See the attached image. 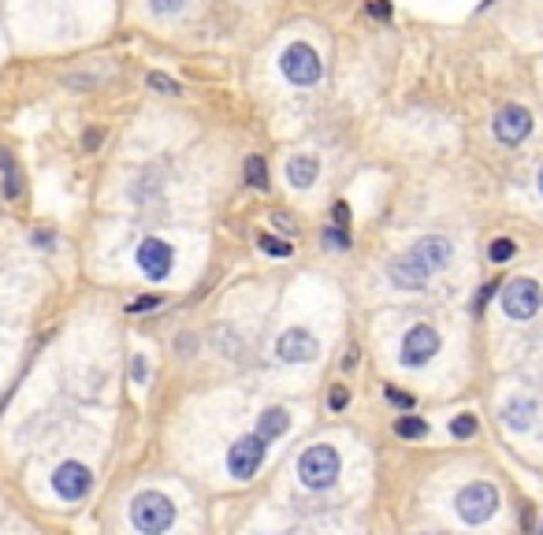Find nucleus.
<instances>
[{
	"mask_svg": "<svg viewBox=\"0 0 543 535\" xmlns=\"http://www.w3.org/2000/svg\"><path fill=\"white\" fill-rule=\"evenodd\" d=\"M131 524H134L142 535H164V531L175 524L171 498L161 494V491H142V494H134V502H131Z\"/></svg>",
	"mask_w": 543,
	"mask_h": 535,
	"instance_id": "nucleus-1",
	"label": "nucleus"
},
{
	"mask_svg": "<svg viewBox=\"0 0 543 535\" xmlns=\"http://www.w3.org/2000/svg\"><path fill=\"white\" fill-rule=\"evenodd\" d=\"M298 480L306 484L309 491H324L339 480V450L327 447V443H317L309 447L306 454L298 457Z\"/></svg>",
	"mask_w": 543,
	"mask_h": 535,
	"instance_id": "nucleus-2",
	"label": "nucleus"
},
{
	"mask_svg": "<svg viewBox=\"0 0 543 535\" xmlns=\"http://www.w3.org/2000/svg\"><path fill=\"white\" fill-rule=\"evenodd\" d=\"M495 510H499V491H495V484H488V480L465 484V487L455 494V513H458L465 524H473V528L484 524V521H492Z\"/></svg>",
	"mask_w": 543,
	"mask_h": 535,
	"instance_id": "nucleus-3",
	"label": "nucleus"
},
{
	"mask_svg": "<svg viewBox=\"0 0 543 535\" xmlns=\"http://www.w3.org/2000/svg\"><path fill=\"white\" fill-rule=\"evenodd\" d=\"M543 305V291L536 279H514L510 287H502V312L510 320H532Z\"/></svg>",
	"mask_w": 543,
	"mask_h": 535,
	"instance_id": "nucleus-4",
	"label": "nucleus"
},
{
	"mask_svg": "<svg viewBox=\"0 0 543 535\" xmlns=\"http://www.w3.org/2000/svg\"><path fill=\"white\" fill-rule=\"evenodd\" d=\"M264 450H268V438H261L257 431L253 435H243L238 443L227 450V472L235 480H253L257 476V468H261V461H264Z\"/></svg>",
	"mask_w": 543,
	"mask_h": 535,
	"instance_id": "nucleus-5",
	"label": "nucleus"
},
{
	"mask_svg": "<svg viewBox=\"0 0 543 535\" xmlns=\"http://www.w3.org/2000/svg\"><path fill=\"white\" fill-rule=\"evenodd\" d=\"M280 68L294 86H313L320 78V56L306 45V42H294L287 45V52L280 56Z\"/></svg>",
	"mask_w": 543,
	"mask_h": 535,
	"instance_id": "nucleus-6",
	"label": "nucleus"
},
{
	"mask_svg": "<svg viewBox=\"0 0 543 535\" xmlns=\"http://www.w3.org/2000/svg\"><path fill=\"white\" fill-rule=\"evenodd\" d=\"M436 354H439V335H436V327L417 324V327L406 331V338H402V364H406V368L428 364Z\"/></svg>",
	"mask_w": 543,
	"mask_h": 535,
	"instance_id": "nucleus-7",
	"label": "nucleus"
},
{
	"mask_svg": "<svg viewBox=\"0 0 543 535\" xmlns=\"http://www.w3.org/2000/svg\"><path fill=\"white\" fill-rule=\"evenodd\" d=\"M89 484H94V476H89V468L82 461H64L52 472V491L64 502H82Z\"/></svg>",
	"mask_w": 543,
	"mask_h": 535,
	"instance_id": "nucleus-8",
	"label": "nucleus"
},
{
	"mask_svg": "<svg viewBox=\"0 0 543 535\" xmlns=\"http://www.w3.org/2000/svg\"><path fill=\"white\" fill-rule=\"evenodd\" d=\"M276 354H280L287 364L317 361V354H320V342H317V335H313V331H306V327H290V331H283V335H280Z\"/></svg>",
	"mask_w": 543,
	"mask_h": 535,
	"instance_id": "nucleus-9",
	"label": "nucleus"
},
{
	"mask_svg": "<svg viewBox=\"0 0 543 535\" xmlns=\"http://www.w3.org/2000/svg\"><path fill=\"white\" fill-rule=\"evenodd\" d=\"M171 264H175V254H171V245L161 242V238H145L138 245V268L149 275V279H168L171 275Z\"/></svg>",
	"mask_w": 543,
	"mask_h": 535,
	"instance_id": "nucleus-10",
	"label": "nucleus"
},
{
	"mask_svg": "<svg viewBox=\"0 0 543 535\" xmlns=\"http://www.w3.org/2000/svg\"><path fill=\"white\" fill-rule=\"evenodd\" d=\"M529 131H532V115H529V108H521V105H506V108L495 115V138H499L502 145L525 142Z\"/></svg>",
	"mask_w": 543,
	"mask_h": 535,
	"instance_id": "nucleus-11",
	"label": "nucleus"
},
{
	"mask_svg": "<svg viewBox=\"0 0 543 535\" xmlns=\"http://www.w3.org/2000/svg\"><path fill=\"white\" fill-rule=\"evenodd\" d=\"M410 254L425 264L428 272H443L450 264V257H455V245H450L446 238H439V235H432V238H420Z\"/></svg>",
	"mask_w": 543,
	"mask_h": 535,
	"instance_id": "nucleus-12",
	"label": "nucleus"
},
{
	"mask_svg": "<svg viewBox=\"0 0 543 535\" xmlns=\"http://www.w3.org/2000/svg\"><path fill=\"white\" fill-rule=\"evenodd\" d=\"M387 275H391V282H395V287H402V291H420V287H425V282H428V268L425 264H420L413 254H406V257H399L395 264H391L387 268Z\"/></svg>",
	"mask_w": 543,
	"mask_h": 535,
	"instance_id": "nucleus-13",
	"label": "nucleus"
},
{
	"mask_svg": "<svg viewBox=\"0 0 543 535\" xmlns=\"http://www.w3.org/2000/svg\"><path fill=\"white\" fill-rule=\"evenodd\" d=\"M532 417H536V401H532V398H510V401L502 405V424L514 428V431L529 428Z\"/></svg>",
	"mask_w": 543,
	"mask_h": 535,
	"instance_id": "nucleus-14",
	"label": "nucleus"
},
{
	"mask_svg": "<svg viewBox=\"0 0 543 535\" xmlns=\"http://www.w3.org/2000/svg\"><path fill=\"white\" fill-rule=\"evenodd\" d=\"M287 179H290V186H298V190H306V186L317 182V161H313V156H290V161H287Z\"/></svg>",
	"mask_w": 543,
	"mask_h": 535,
	"instance_id": "nucleus-15",
	"label": "nucleus"
},
{
	"mask_svg": "<svg viewBox=\"0 0 543 535\" xmlns=\"http://www.w3.org/2000/svg\"><path fill=\"white\" fill-rule=\"evenodd\" d=\"M290 428V413H287V409H264V413H261V424H257V435L261 438H268V443H272V438H280L283 431Z\"/></svg>",
	"mask_w": 543,
	"mask_h": 535,
	"instance_id": "nucleus-16",
	"label": "nucleus"
},
{
	"mask_svg": "<svg viewBox=\"0 0 543 535\" xmlns=\"http://www.w3.org/2000/svg\"><path fill=\"white\" fill-rule=\"evenodd\" d=\"M395 431H399V438H425L428 435V420H420V417H399V424H395Z\"/></svg>",
	"mask_w": 543,
	"mask_h": 535,
	"instance_id": "nucleus-17",
	"label": "nucleus"
},
{
	"mask_svg": "<svg viewBox=\"0 0 543 535\" xmlns=\"http://www.w3.org/2000/svg\"><path fill=\"white\" fill-rule=\"evenodd\" d=\"M246 179H250V186H257V190L268 186V164L261 161V156H250L246 161Z\"/></svg>",
	"mask_w": 543,
	"mask_h": 535,
	"instance_id": "nucleus-18",
	"label": "nucleus"
},
{
	"mask_svg": "<svg viewBox=\"0 0 543 535\" xmlns=\"http://www.w3.org/2000/svg\"><path fill=\"white\" fill-rule=\"evenodd\" d=\"M0 190H5L8 201H19V198H23V171H19V168H8V171H5V182H0Z\"/></svg>",
	"mask_w": 543,
	"mask_h": 535,
	"instance_id": "nucleus-19",
	"label": "nucleus"
},
{
	"mask_svg": "<svg viewBox=\"0 0 543 535\" xmlns=\"http://www.w3.org/2000/svg\"><path fill=\"white\" fill-rule=\"evenodd\" d=\"M257 245L268 257H290V242H280L276 235H257Z\"/></svg>",
	"mask_w": 543,
	"mask_h": 535,
	"instance_id": "nucleus-20",
	"label": "nucleus"
},
{
	"mask_svg": "<svg viewBox=\"0 0 543 535\" xmlns=\"http://www.w3.org/2000/svg\"><path fill=\"white\" fill-rule=\"evenodd\" d=\"M514 254H518V245L510 242V238H495V242H492V249H488V257H492V264H506V261L514 257Z\"/></svg>",
	"mask_w": 543,
	"mask_h": 535,
	"instance_id": "nucleus-21",
	"label": "nucleus"
},
{
	"mask_svg": "<svg viewBox=\"0 0 543 535\" xmlns=\"http://www.w3.org/2000/svg\"><path fill=\"white\" fill-rule=\"evenodd\" d=\"M320 245H324V249H346V245H350V235H346V227H324V235H320Z\"/></svg>",
	"mask_w": 543,
	"mask_h": 535,
	"instance_id": "nucleus-22",
	"label": "nucleus"
},
{
	"mask_svg": "<svg viewBox=\"0 0 543 535\" xmlns=\"http://www.w3.org/2000/svg\"><path fill=\"white\" fill-rule=\"evenodd\" d=\"M450 435H455V438H473L476 435V417L473 413L455 417V420H450Z\"/></svg>",
	"mask_w": 543,
	"mask_h": 535,
	"instance_id": "nucleus-23",
	"label": "nucleus"
},
{
	"mask_svg": "<svg viewBox=\"0 0 543 535\" xmlns=\"http://www.w3.org/2000/svg\"><path fill=\"white\" fill-rule=\"evenodd\" d=\"M149 89H157V93H179V82H171L168 75H161V71H149Z\"/></svg>",
	"mask_w": 543,
	"mask_h": 535,
	"instance_id": "nucleus-24",
	"label": "nucleus"
},
{
	"mask_svg": "<svg viewBox=\"0 0 543 535\" xmlns=\"http://www.w3.org/2000/svg\"><path fill=\"white\" fill-rule=\"evenodd\" d=\"M383 398H387L391 405H399V409H406V413H410V409H413V394H402L399 387H387V391H383Z\"/></svg>",
	"mask_w": 543,
	"mask_h": 535,
	"instance_id": "nucleus-25",
	"label": "nucleus"
},
{
	"mask_svg": "<svg viewBox=\"0 0 543 535\" xmlns=\"http://www.w3.org/2000/svg\"><path fill=\"white\" fill-rule=\"evenodd\" d=\"M499 291V282H484V287L476 291V301H473V312H484V305L492 301V294Z\"/></svg>",
	"mask_w": 543,
	"mask_h": 535,
	"instance_id": "nucleus-26",
	"label": "nucleus"
},
{
	"mask_svg": "<svg viewBox=\"0 0 543 535\" xmlns=\"http://www.w3.org/2000/svg\"><path fill=\"white\" fill-rule=\"evenodd\" d=\"M149 5H153L157 15H171V12H183L187 0H149Z\"/></svg>",
	"mask_w": 543,
	"mask_h": 535,
	"instance_id": "nucleus-27",
	"label": "nucleus"
},
{
	"mask_svg": "<svg viewBox=\"0 0 543 535\" xmlns=\"http://www.w3.org/2000/svg\"><path fill=\"white\" fill-rule=\"evenodd\" d=\"M346 401H350L346 387H331L327 391V409H336V413H339V409H346Z\"/></svg>",
	"mask_w": 543,
	"mask_h": 535,
	"instance_id": "nucleus-28",
	"label": "nucleus"
},
{
	"mask_svg": "<svg viewBox=\"0 0 543 535\" xmlns=\"http://www.w3.org/2000/svg\"><path fill=\"white\" fill-rule=\"evenodd\" d=\"M101 142H105V131H101V127L82 134V149H86V152H97V145H101Z\"/></svg>",
	"mask_w": 543,
	"mask_h": 535,
	"instance_id": "nucleus-29",
	"label": "nucleus"
},
{
	"mask_svg": "<svg viewBox=\"0 0 543 535\" xmlns=\"http://www.w3.org/2000/svg\"><path fill=\"white\" fill-rule=\"evenodd\" d=\"M157 305H161V298H157V294H145V298L131 301V312H145V309H157Z\"/></svg>",
	"mask_w": 543,
	"mask_h": 535,
	"instance_id": "nucleus-30",
	"label": "nucleus"
},
{
	"mask_svg": "<svg viewBox=\"0 0 543 535\" xmlns=\"http://www.w3.org/2000/svg\"><path fill=\"white\" fill-rule=\"evenodd\" d=\"M369 15H376V19H391V5H387V0H373V5H369Z\"/></svg>",
	"mask_w": 543,
	"mask_h": 535,
	"instance_id": "nucleus-31",
	"label": "nucleus"
},
{
	"mask_svg": "<svg viewBox=\"0 0 543 535\" xmlns=\"http://www.w3.org/2000/svg\"><path fill=\"white\" fill-rule=\"evenodd\" d=\"M272 224H276V227H283L287 235H294V219H290V216H283V212H276V216H272Z\"/></svg>",
	"mask_w": 543,
	"mask_h": 535,
	"instance_id": "nucleus-32",
	"label": "nucleus"
},
{
	"mask_svg": "<svg viewBox=\"0 0 543 535\" xmlns=\"http://www.w3.org/2000/svg\"><path fill=\"white\" fill-rule=\"evenodd\" d=\"M346 219H350V208H346V201H339V205H336V224L346 227Z\"/></svg>",
	"mask_w": 543,
	"mask_h": 535,
	"instance_id": "nucleus-33",
	"label": "nucleus"
},
{
	"mask_svg": "<svg viewBox=\"0 0 543 535\" xmlns=\"http://www.w3.org/2000/svg\"><path fill=\"white\" fill-rule=\"evenodd\" d=\"M175 350H179V354H190V350H194V338H183V335H179V338H175Z\"/></svg>",
	"mask_w": 543,
	"mask_h": 535,
	"instance_id": "nucleus-34",
	"label": "nucleus"
},
{
	"mask_svg": "<svg viewBox=\"0 0 543 535\" xmlns=\"http://www.w3.org/2000/svg\"><path fill=\"white\" fill-rule=\"evenodd\" d=\"M131 372H134V380H145V361H142V357H134Z\"/></svg>",
	"mask_w": 543,
	"mask_h": 535,
	"instance_id": "nucleus-35",
	"label": "nucleus"
},
{
	"mask_svg": "<svg viewBox=\"0 0 543 535\" xmlns=\"http://www.w3.org/2000/svg\"><path fill=\"white\" fill-rule=\"evenodd\" d=\"M8 168H15V161H12V152L0 149V171H8Z\"/></svg>",
	"mask_w": 543,
	"mask_h": 535,
	"instance_id": "nucleus-36",
	"label": "nucleus"
},
{
	"mask_svg": "<svg viewBox=\"0 0 543 535\" xmlns=\"http://www.w3.org/2000/svg\"><path fill=\"white\" fill-rule=\"evenodd\" d=\"M30 238H34L38 245H49V242H52V235H49V231H38V235H30Z\"/></svg>",
	"mask_w": 543,
	"mask_h": 535,
	"instance_id": "nucleus-37",
	"label": "nucleus"
},
{
	"mask_svg": "<svg viewBox=\"0 0 543 535\" xmlns=\"http://www.w3.org/2000/svg\"><path fill=\"white\" fill-rule=\"evenodd\" d=\"M539 194H543V168H539Z\"/></svg>",
	"mask_w": 543,
	"mask_h": 535,
	"instance_id": "nucleus-38",
	"label": "nucleus"
},
{
	"mask_svg": "<svg viewBox=\"0 0 543 535\" xmlns=\"http://www.w3.org/2000/svg\"><path fill=\"white\" fill-rule=\"evenodd\" d=\"M539 535H543V524H539Z\"/></svg>",
	"mask_w": 543,
	"mask_h": 535,
	"instance_id": "nucleus-39",
	"label": "nucleus"
}]
</instances>
